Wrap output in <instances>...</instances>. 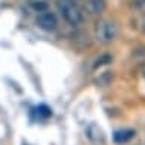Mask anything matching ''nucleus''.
Wrapping results in <instances>:
<instances>
[{"instance_id":"nucleus-10","label":"nucleus","mask_w":145,"mask_h":145,"mask_svg":"<svg viewBox=\"0 0 145 145\" xmlns=\"http://www.w3.org/2000/svg\"><path fill=\"white\" fill-rule=\"evenodd\" d=\"M144 26H145V25H144Z\"/></svg>"},{"instance_id":"nucleus-8","label":"nucleus","mask_w":145,"mask_h":145,"mask_svg":"<svg viewBox=\"0 0 145 145\" xmlns=\"http://www.w3.org/2000/svg\"><path fill=\"white\" fill-rule=\"evenodd\" d=\"M31 5H32V8H34V9H37L38 12H41V11H44L46 8H48V5H46V3H40V2H38V3H37V2H32Z\"/></svg>"},{"instance_id":"nucleus-7","label":"nucleus","mask_w":145,"mask_h":145,"mask_svg":"<svg viewBox=\"0 0 145 145\" xmlns=\"http://www.w3.org/2000/svg\"><path fill=\"white\" fill-rule=\"evenodd\" d=\"M110 61H112V57L110 55H103L101 58H98V60H96L95 67H98V66H103V64H107V63H110Z\"/></svg>"},{"instance_id":"nucleus-9","label":"nucleus","mask_w":145,"mask_h":145,"mask_svg":"<svg viewBox=\"0 0 145 145\" xmlns=\"http://www.w3.org/2000/svg\"><path fill=\"white\" fill-rule=\"evenodd\" d=\"M142 73H144V76H145V66H144V69H142Z\"/></svg>"},{"instance_id":"nucleus-4","label":"nucleus","mask_w":145,"mask_h":145,"mask_svg":"<svg viewBox=\"0 0 145 145\" xmlns=\"http://www.w3.org/2000/svg\"><path fill=\"white\" fill-rule=\"evenodd\" d=\"M31 115H32V121H44L52 116V110L46 104H38L31 110Z\"/></svg>"},{"instance_id":"nucleus-1","label":"nucleus","mask_w":145,"mask_h":145,"mask_svg":"<svg viewBox=\"0 0 145 145\" xmlns=\"http://www.w3.org/2000/svg\"><path fill=\"white\" fill-rule=\"evenodd\" d=\"M57 5L63 17L66 18V22L70 23L72 26H76L81 22V12L73 0H58Z\"/></svg>"},{"instance_id":"nucleus-3","label":"nucleus","mask_w":145,"mask_h":145,"mask_svg":"<svg viewBox=\"0 0 145 145\" xmlns=\"http://www.w3.org/2000/svg\"><path fill=\"white\" fill-rule=\"evenodd\" d=\"M37 23H38V26L44 31H54L57 28V18L52 12H44V11L40 12V15H38V18H37Z\"/></svg>"},{"instance_id":"nucleus-6","label":"nucleus","mask_w":145,"mask_h":145,"mask_svg":"<svg viewBox=\"0 0 145 145\" xmlns=\"http://www.w3.org/2000/svg\"><path fill=\"white\" fill-rule=\"evenodd\" d=\"M87 8H89V11L92 14H99V12H103V11H104L105 3H104V0H89V2H87Z\"/></svg>"},{"instance_id":"nucleus-5","label":"nucleus","mask_w":145,"mask_h":145,"mask_svg":"<svg viewBox=\"0 0 145 145\" xmlns=\"http://www.w3.org/2000/svg\"><path fill=\"white\" fill-rule=\"evenodd\" d=\"M133 136H135V130H131V128H122V130H116L113 133V140H115V144L122 145L125 142H128L130 139H133Z\"/></svg>"},{"instance_id":"nucleus-2","label":"nucleus","mask_w":145,"mask_h":145,"mask_svg":"<svg viewBox=\"0 0 145 145\" xmlns=\"http://www.w3.org/2000/svg\"><path fill=\"white\" fill-rule=\"evenodd\" d=\"M96 34L98 37L101 38L103 41H110L115 38L116 35V26L115 23L108 22V20H101L96 26Z\"/></svg>"}]
</instances>
